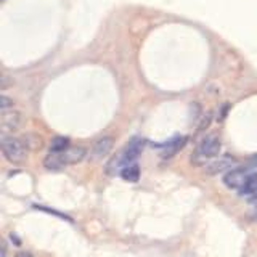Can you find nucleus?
I'll return each instance as SVG.
<instances>
[{
	"instance_id": "13",
	"label": "nucleus",
	"mask_w": 257,
	"mask_h": 257,
	"mask_svg": "<svg viewBox=\"0 0 257 257\" xmlns=\"http://www.w3.org/2000/svg\"><path fill=\"white\" fill-rule=\"evenodd\" d=\"M15 257H34L31 252H20V254H16Z\"/></svg>"
},
{
	"instance_id": "7",
	"label": "nucleus",
	"mask_w": 257,
	"mask_h": 257,
	"mask_svg": "<svg viewBox=\"0 0 257 257\" xmlns=\"http://www.w3.org/2000/svg\"><path fill=\"white\" fill-rule=\"evenodd\" d=\"M112 145H114V139H112V137H103V139H100L93 145L92 158L93 159H101L104 156H108L109 151L112 150Z\"/></svg>"
},
{
	"instance_id": "14",
	"label": "nucleus",
	"mask_w": 257,
	"mask_h": 257,
	"mask_svg": "<svg viewBox=\"0 0 257 257\" xmlns=\"http://www.w3.org/2000/svg\"><path fill=\"white\" fill-rule=\"evenodd\" d=\"M251 164H252V166H257V155H255V156H252V159H251Z\"/></svg>"
},
{
	"instance_id": "1",
	"label": "nucleus",
	"mask_w": 257,
	"mask_h": 257,
	"mask_svg": "<svg viewBox=\"0 0 257 257\" xmlns=\"http://www.w3.org/2000/svg\"><path fill=\"white\" fill-rule=\"evenodd\" d=\"M85 153L87 151L82 147H69L64 151H50L44 161V166L48 171H60L66 166L80 163L85 158Z\"/></svg>"
},
{
	"instance_id": "4",
	"label": "nucleus",
	"mask_w": 257,
	"mask_h": 257,
	"mask_svg": "<svg viewBox=\"0 0 257 257\" xmlns=\"http://www.w3.org/2000/svg\"><path fill=\"white\" fill-rule=\"evenodd\" d=\"M249 174L251 172H249L247 169H231V171L223 177V183L227 185L228 188L239 190L244 185Z\"/></svg>"
},
{
	"instance_id": "8",
	"label": "nucleus",
	"mask_w": 257,
	"mask_h": 257,
	"mask_svg": "<svg viewBox=\"0 0 257 257\" xmlns=\"http://www.w3.org/2000/svg\"><path fill=\"white\" fill-rule=\"evenodd\" d=\"M255 193H257V172H252V174H249L244 185L239 188V195H243V196L252 195V198H254Z\"/></svg>"
},
{
	"instance_id": "10",
	"label": "nucleus",
	"mask_w": 257,
	"mask_h": 257,
	"mask_svg": "<svg viewBox=\"0 0 257 257\" xmlns=\"http://www.w3.org/2000/svg\"><path fill=\"white\" fill-rule=\"evenodd\" d=\"M68 148H69V139H66V137H56V139L52 140L50 151H64Z\"/></svg>"
},
{
	"instance_id": "3",
	"label": "nucleus",
	"mask_w": 257,
	"mask_h": 257,
	"mask_svg": "<svg viewBox=\"0 0 257 257\" xmlns=\"http://www.w3.org/2000/svg\"><path fill=\"white\" fill-rule=\"evenodd\" d=\"M219 151H220V140L214 135L206 137V139L198 145L195 155L191 156V163L196 166H203L209 159H212L214 156L219 155Z\"/></svg>"
},
{
	"instance_id": "9",
	"label": "nucleus",
	"mask_w": 257,
	"mask_h": 257,
	"mask_svg": "<svg viewBox=\"0 0 257 257\" xmlns=\"http://www.w3.org/2000/svg\"><path fill=\"white\" fill-rule=\"evenodd\" d=\"M119 174L127 182H137V180L140 179V167H139V164H137V163L127 164Z\"/></svg>"
},
{
	"instance_id": "11",
	"label": "nucleus",
	"mask_w": 257,
	"mask_h": 257,
	"mask_svg": "<svg viewBox=\"0 0 257 257\" xmlns=\"http://www.w3.org/2000/svg\"><path fill=\"white\" fill-rule=\"evenodd\" d=\"M185 140L187 139H175L174 142H171L167 145V150H166V153H164V156L166 158H169V156H172V155H175L177 151H179L183 145H185Z\"/></svg>"
},
{
	"instance_id": "6",
	"label": "nucleus",
	"mask_w": 257,
	"mask_h": 257,
	"mask_svg": "<svg viewBox=\"0 0 257 257\" xmlns=\"http://www.w3.org/2000/svg\"><path fill=\"white\" fill-rule=\"evenodd\" d=\"M236 164V159L233 156H222L219 159L212 161V163H209L206 166V172L207 174H219V172H223V171H230V169Z\"/></svg>"
},
{
	"instance_id": "5",
	"label": "nucleus",
	"mask_w": 257,
	"mask_h": 257,
	"mask_svg": "<svg viewBox=\"0 0 257 257\" xmlns=\"http://www.w3.org/2000/svg\"><path fill=\"white\" fill-rule=\"evenodd\" d=\"M21 124V114L13 108L2 109V128L4 134L7 132H13L20 127Z\"/></svg>"
},
{
	"instance_id": "2",
	"label": "nucleus",
	"mask_w": 257,
	"mask_h": 257,
	"mask_svg": "<svg viewBox=\"0 0 257 257\" xmlns=\"http://www.w3.org/2000/svg\"><path fill=\"white\" fill-rule=\"evenodd\" d=\"M2 153L10 163L20 164L28 158V143L21 139H16V137H13V135L12 137L4 135Z\"/></svg>"
},
{
	"instance_id": "12",
	"label": "nucleus",
	"mask_w": 257,
	"mask_h": 257,
	"mask_svg": "<svg viewBox=\"0 0 257 257\" xmlns=\"http://www.w3.org/2000/svg\"><path fill=\"white\" fill-rule=\"evenodd\" d=\"M8 108H13V100L7 98L5 95H2V109H8Z\"/></svg>"
}]
</instances>
